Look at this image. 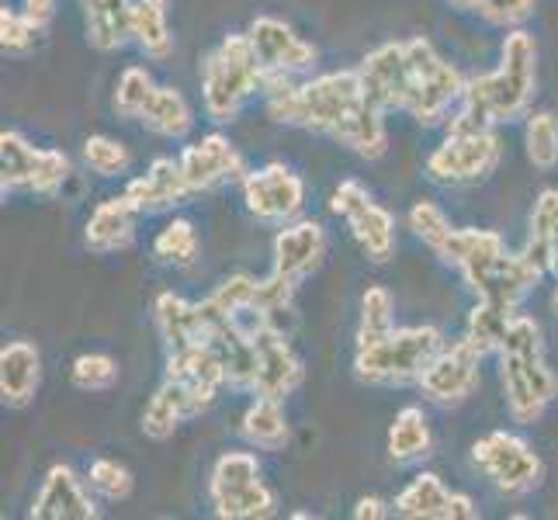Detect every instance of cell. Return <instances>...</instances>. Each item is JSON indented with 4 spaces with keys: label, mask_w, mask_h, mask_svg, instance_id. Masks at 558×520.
Segmentation results:
<instances>
[{
    "label": "cell",
    "mask_w": 558,
    "mask_h": 520,
    "mask_svg": "<svg viewBox=\"0 0 558 520\" xmlns=\"http://www.w3.org/2000/svg\"><path fill=\"white\" fill-rule=\"evenodd\" d=\"M264 108L278 125L313 132L361 160H381L389 149L385 111L364 90L357 66L278 84L264 90Z\"/></svg>",
    "instance_id": "obj_1"
},
{
    "label": "cell",
    "mask_w": 558,
    "mask_h": 520,
    "mask_svg": "<svg viewBox=\"0 0 558 520\" xmlns=\"http://www.w3.org/2000/svg\"><path fill=\"white\" fill-rule=\"evenodd\" d=\"M364 90L389 114L399 111L423 129L445 125L465 98L469 76L434 49L430 38H399L372 49L357 63Z\"/></svg>",
    "instance_id": "obj_2"
},
{
    "label": "cell",
    "mask_w": 558,
    "mask_h": 520,
    "mask_svg": "<svg viewBox=\"0 0 558 520\" xmlns=\"http://www.w3.org/2000/svg\"><path fill=\"white\" fill-rule=\"evenodd\" d=\"M537 98V43L521 28H507L499 43V66L469 76L465 98L445 129H504L527 119Z\"/></svg>",
    "instance_id": "obj_3"
},
{
    "label": "cell",
    "mask_w": 558,
    "mask_h": 520,
    "mask_svg": "<svg viewBox=\"0 0 558 520\" xmlns=\"http://www.w3.org/2000/svg\"><path fill=\"white\" fill-rule=\"evenodd\" d=\"M496 361L510 420L521 427L542 423L558 399V375L545 354L542 323L527 313H517L504 343H499Z\"/></svg>",
    "instance_id": "obj_4"
},
{
    "label": "cell",
    "mask_w": 558,
    "mask_h": 520,
    "mask_svg": "<svg viewBox=\"0 0 558 520\" xmlns=\"http://www.w3.org/2000/svg\"><path fill=\"white\" fill-rule=\"evenodd\" d=\"M202 111L211 125H233L243 108L260 94L267 73L246 32H229L202 60Z\"/></svg>",
    "instance_id": "obj_5"
},
{
    "label": "cell",
    "mask_w": 558,
    "mask_h": 520,
    "mask_svg": "<svg viewBox=\"0 0 558 520\" xmlns=\"http://www.w3.org/2000/svg\"><path fill=\"white\" fill-rule=\"evenodd\" d=\"M445 334L434 323L416 326H392L368 343H354V378L375 389H402V385H416L430 358L440 351Z\"/></svg>",
    "instance_id": "obj_6"
},
{
    "label": "cell",
    "mask_w": 558,
    "mask_h": 520,
    "mask_svg": "<svg viewBox=\"0 0 558 520\" xmlns=\"http://www.w3.org/2000/svg\"><path fill=\"white\" fill-rule=\"evenodd\" d=\"M208 507L219 520H267L278 513V493L264 483L254 451H222L208 472Z\"/></svg>",
    "instance_id": "obj_7"
},
{
    "label": "cell",
    "mask_w": 558,
    "mask_h": 520,
    "mask_svg": "<svg viewBox=\"0 0 558 520\" xmlns=\"http://www.w3.org/2000/svg\"><path fill=\"white\" fill-rule=\"evenodd\" d=\"M499 164H504L499 129H445V140L430 149L423 173L440 188H472L489 181Z\"/></svg>",
    "instance_id": "obj_8"
},
{
    "label": "cell",
    "mask_w": 558,
    "mask_h": 520,
    "mask_svg": "<svg viewBox=\"0 0 558 520\" xmlns=\"http://www.w3.org/2000/svg\"><path fill=\"white\" fill-rule=\"evenodd\" d=\"M73 173V160L63 149L35 146L25 132L4 129L0 132V195H25L56 198L66 188Z\"/></svg>",
    "instance_id": "obj_9"
},
{
    "label": "cell",
    "mask_w": 558,
    "mask_h": 520,
    "mask_svg": "<svg viewBox=\"0 0 558 520\" xmlns=\"http://www.w3.org/2000/svg\"><path fill=\"white\" fill-rule=\"evenodd\" d=\"M330 211L348 226L351 240L372 264H389L396 257V216L357 178H343L333 188Z\"/></svg>",
    "instance_id": "obj_10"
},
{
    "label": "cell",
    "mask_w": 558,
    "mask_h": 520,
    "mask_svg": "<svg viewBox=\"0 0 558 520\" xmlns=\"http://www.w3.org/2000/svg\"><path fill=\"white\" fill-rule=\"evenodd\" d=\"M475 469L504 496H527L545 483V461L521 434L489 431L472 445Z\"/></svg>",
    "instance_id": "obj_11"
},
{
    "label": "cell",
    "mask_w": 558,
    "mask_h": 520,
    "mask_svg": "<svg viewBox=\"0 0 558 520\" xmlns=\"http://www.w3.org/2000/svg\"><path fill=\"white\" fill-rule=\"evenodd\" d=\"M246 35H250V43H254L264 63V73H267L264 90L288 84V81H302V76H313L319 63V49L310 38H302L288 22H281V17L257 14L254 22H250Z\"/></svg>",
    "instance_id": "obj_12"
},
{
    "label": "cell",
    "mask_w": 558,
    "mask_h": 520,
    "mask_svg": "<svg viewBox=\"0 0 558 520\" xmlns=\"http://www.w3.org/2000/svg\"><path fill=\"white\" fill-rule=\"evenodd\" d=\"M163 378L184 396L191 416L208 413L222 389H229L226 358L216 343H187L178 351H167Z\"/></svg>",
    "instance_id": "obj_13"
},
{
    "label": "cell",
    "mask_w": 558,
    "mask_h": 520,
    "mask_svg": "<svg viewBox=\"0 0 558 520\" xmlns=\"http://www.w3.org/2000/svg\"><path fill=\"white\" fill-rule=\"evenodd\" d=\"M478 378H483V354H478L465 337H458V340L440 343V351L430 358L427 368H423L416 389L423 392V399L434 402V407L454 410L475 396Z\"/></svg>",
    "instance_id": "obj_14"
},
{
    "label": "cell",
    "mask_w": 558,
    "mask_h": 520,
    "mask_svg": "<svg viewBox=\"0 0 558 520\" xmlns=\"http://www.w3.org/2000/svg\"><path fill=\"white\" fill-rule=\"evenodd\" d=\"M240 195L250 219H257L260 226H284L302 216L305 181L288 164L271 160L246 170V178L240 181Z\"/></svg>",
    "instance_id": "obj_15"
},
{
    "label": "cell",
    "mask_w": 558,
    "mask_h": 520,
    "mask_svg": "<svg viewBox=\"0 0 558 520\" xmlns=\"http://www.w3.org/2000/svg\"><path fill=\"white\" fill-rule=\"evenodd\" d=\"M250 337H254V385H250V396L284 402L292 392H299V385L305 382V364L295 354L284 326L267 323L260 330H250Z\"/></svg>",
    "instance_id": "obj_16"
},
{
    "label": "cell",
    "mask_w": 558,
    "mask_h": 520,
    "mask_svg": "<svg viewBox=\"0 0 558 520\" xmlns=\"http://www.w3.org/2000/svg\"><path fill=\"white\" fill-rule=\"evenodd\" d=\"M178 160L191 195H211V191H219L226 184H240L250 170L236 143L222 136V132H208V136L187 143Z\"/></svg>",
    "instance_id": "obj_17"
},
{
    "label": "cell",
    "mask_w": 558,
    "mask_h": 520,
    "mask_svg": "<svg viewBox=\"0 0 558 520\" xmlns=\"http://www.w3.org/2000/svg\"><path fill=\"white\" fill-rule=\"evenodd\" d=\"M90 493L94 489L87 486V479L76 475L73 465L56 461L43 475V486H38L32 499L28 517L32 520H98L101 507Z\"/></svg>",
    "instance_id": "obj_18"
},
{
    "label": "cell",
    "mask_w": 558,
    "mask_h": 520,
    "mask_svg": "<svg viewBox=\"0 0 558 520\" xmlns=\"http://www.w3.org/2000/svg\"><path fill=\"white\" fill-rule=\"evenodd\" d=\"M326 257V229L316 219H292L278 226L275 243H271V275L292 281V285H305Z\"/></svg>",
    "instance_id": "obj_19"
},
{
    "label": "cell",
    "mask_w": 558,
    "mask_h": 520,
    "mask_svg": "<svg viewBox=\"0 0 558 520\" xmlns=\"http://www.w3.org/2000/svg\"><path fill=\"white\" fill-rule=\"evenodd\" d=\"M392 513L402 520H475L478 507L469 493L448 489L437 472H416L392 499Z\"/></svg>",
    "instance_id": "obj_20"
},
{
    "label": "cell",
    "mask_w": 558,
    "mask_h": 520,
    "mask_svg": "<svg viewBox=\"0 0 558 520\" xmlns=\"http://www.w3.org/2000/svg\"><path fill=\"white\" fill-rule=\"evenodd\" d=\"M140 219H143V211L132 205L125 191L122 195H111L90 211V219L84 226V246L98 257L125 254V250L136 246Z\"/></svg>",
    "instance_id": "obj_21"
},
{
    "label": "cell",
    "mask_w": 558,
    "mask_h": 520,
    "mask_svg": "<svg viewBox=\"0 0 558 520\" xmlns=\"http://www.w3.org/2000/svg\"><path fill=\"white\" fill-rule=\"evenodd\" d=\"M125 195L132 198V205H136L143 216H163V211H174V208L187 205V198H195L184 181L181 160H174V157L149 160V167L143 173L129 178Z\"/></svg>",
    "instance_id": "obj_22"
},
{
    "label": "cell",
    "mask_w": 558,
    "mask_h": 520,
    "mask_svg": "<svg viewBox=\"0 0 558 520\" xmlns=\"http://www.w3.org/2000/svg\"><path fill=\"white\" fill-rule=\"evenodd\" d=\"M43 389V354L32 340H8L0 347V402L25 410Z\"/></svg>",
    "instance_id": "obj_23"
},
{
    "label": "cell",
    "mask_w": 558,
    "mask_h": 520,
    "mask_svg": "<svg viewBox=\"0 0 558 520\" xmlns=\"http://www.w3.org/2000/svg\"><path fill=\"white\" fill-rule=\"evenodd\" d=\"M153 326L163 340V351H178L187 343H211L202 302H191L178 292H160L153 299Z\"/></svg>",
    "instance_id": "obj_24"
},
{
    "label": "cell",
    "mask_w": 558,
    "mask_h": 520,
    "mask_svg": "<svg viewBox=\"0 0 558 520\" xmlns=\"http://www.w3.org/2000/svg\"><path fill=\"white\" fill-rule=\"evenodd\" d=\"M81 14H84L87 46L94 52L111 56L132 43L129 35L132 0H81Z\"/></svg>",
    "instance_id": "obj_25"
},
{
    "label": "cell",
    "mask_w": 558,
    "mask_h": 520,
    "mask_svg": "<svg viewBox=\"0 0 558 520\" xmlns=\"http://www.w3.org/2000/svg\"><path fill=\"white\" fill-rule=\"evenodd\" d=\"M240 437L254 451H284L292 440V423H288L284 402L254 396V402L240 416Z\"/></svg>",
    "instance_id": "obj_26"
},
{
    "label": "cell",
    "mask_w": 558,
    "mask_h": 520,
    "mask_svg": "<svg viewBox=\"0 0 558 520\" xmlns=\"http://www.w3.org/2000/svg\"><path fill=\"white\" fill-rule=\"evenodd\" d=\"M129 35L146 60L163 63L174 52V32H170V0H132Z\"/></svg>",
    "instance_id": "obj_27"
},
{
    "label": "cell",
    "mask_w": 558,
    "mask_h": 520,
    "mask_svg": "<svg viewBox=\"0 0 558 520\" xmlns=\"http://www.w3.org/2000/svg\"><path fill=\"white\" fill-rule=\"evenodd\" d=\"M140 125L149 132V136H157V140L181 143V140L191 136V129H195V108L187 105V98L178 87L157 84L149 105L140 114Z\"/></svg>",
    "instance_id": "obj_28"
},
{
    "label": "cell",
    "mask_w": 558,
    "mask_h": 520,
    "mask_svg": "<svg viewBox=\"0 0 558 520\" xmlns=\"http://www.w3.org/2000/svg\"><path fill=\"white\" fill-rule=\"evenodd\" d=\"M385 451H389L396 465H420V461H427L434 455V431L423 407H402L392 416Z\"/></svg>",
    "instance_id": "obj_29"
},
{
    "label": "cell",
    "mask_w": 558,
    "mask_h": 520,
    "mask_svg": "<svg viewBox=\"0 0 558 520\" xmlns=\"http://www.w3.org/2000/svg\"><path fill=\"white\" fill-rule=\"evenodd\" d=\"M517 313L521 310H513V305L493 302V299H475V305L465 316V330H461V337H465L483 358H489L499 351V343H504Z\"/></svg>",
    "instance_id": "obj_30"
},
{
    "label": "cell",
    "mask_w": 558,
    "mask_h": 520,
    "mask_svg": "<svg viewBox=\"0 0 558 520\" xmlns=\"http://www.w3.org/2000/svg\"><path fill=\"white\" fill-rule=\"evenodd\" d=\"M524 250L531 257H537L551 275V257L558 250V188H545L537 191V198L531 205L527 216V240Z\"/></svg>",
    "instance_id": "obj_31"
},
{
    "label": "cell",
    "mask_w": 558,
    "mask_h": 520,
    "mask_svg": "<svg viewBox=\"0 0 558 520\" xmlns=\"http://www.w3.org/2000/svg\"><path fill=\"white\" fill-rule=\"evenodd\" d=\"M198 254H202L198 229L184 216H174L157 237H153V261L163 264V267H174V271H187V267H195Z\"/></svg>",
    "instance_id": "obj_32"
},
{
    "label": "cell",
    "mask_w": 558,
    "mask_h": 520,
    "mask_svg": "<svg viewBox=\"0 0 558 520\" xmlns=\"http://www.w3.org/2000/svg\"><path fill=\"white\" fill-rule=\"evenodd\" d=\"M191 420V410H187V402L184 396L170 385L167 378L160 382V389L149 396V402L143 407V420H140V427L149 440H170L178 431H181V423Z\"/></svg>",
    "instance_id": "obj_33"
},
{
    "label": "cell",
    "mask_w": 558,
    "mask_h": 520,
    "mask_svg": "<svg viewBox=\"0 0 558 520\" xmlns=\"http://www.w3.org/2000/svg\"><path fill=\"white\" fill-rule=\"evenodd\" d=\"M524 153L527 164L542 173L558 167V119L551 111H531L524 119Z\"/></svg>",
    "instance_id": "obj_34"
},
{
    "label": "cell",
    "mask_w": 558,
    "mask_h": 520,
    "mask_svg": "<svg viewBox=\"0 0 558 520\" xmlns=\"http://www.w3.org/2000/svg\"><path fill=\"white\" fill-rule=\"evenodd\" d=\"M448 4L496 28H521L537 11V0H448Z\"/></svg>",
    "instance_id": "obj_35"
},
{
    "label": "cell",
    "mask_w": 558,
    "mask_h": 520,
    "mask_svg": "<svg viewBox=\"0 0 558 520\" xmlns=\"http://www.w3.org/2000/svg\"><path fill=\"white\" fill-rule=\"evenodd\" d=\"M153 90H157V81H153V73L146 66H125L111 94V111L125 122H140Z\"/></svg>",
    "instance_id": "obj_36"
},
{
    "label": "cell",
    "mask_w": 558,
    "mask_h": 520,
    "mask_svg": "<svg viewBox=\"0 0 558 520\" xmlns=\"http://www.w3.org/2000/svg\"><path fill=\"white\" fill-rule=\"evenodd\" d=\"M81 157H84L87 170H90V173H98V178H105V181L125 178L129 167H132V153H129V146L119 143L114 136H105V132H94V136L84 140Z\"/></svg>",
    "instance_id": "obj_37"
},
{
    "label": "cell",
    "mask_w": 558,
    "mask_h": 520,
    "mask_svg": "<svg viewBox=\"0 0 558 520\" xmlns=\"http://www.w3.org/2000/svg\"><path fill=\"white\" fill-rule=\"evenodd\" d=\"M396 326V299L385 285H368L361 295V316H357V343H368Z\"/></svg>",
    "instance_id": "obj_38"
},
{
    "label": "cell",
    "mask_w": 558,
    "mask_h": 520,
    "mask_svg": "<svg viewBox=\"0 0 558 520\" xmlns=\"http://www.w3.org/2000/svg\"><path fill=\"white\" fill-rule=\"evenodd\" d=\"M43 25L28 17L25 11L17 8H0V49L11 60H25L38 49V38H43Z\"/></svg>",
    "instance_id": "obj_39"
},
{
    "label": "cell",
    "mask_w": 558,
    "mask_h": 520,
    "mask_svg": "<svg viewBox=\"0 0 558 520\" xmlns=\"http://www.w3.org/2000/svg\"><path fill=\"white\" fill-rule=\"evenodd\" d=\"M119 382V361L101 351L76 354L70 364V385L76 392H108Z\"/></svg>",
    "instance_id": "obj_40"
},
{
    "label": "cell",
    "mask_w": 558,
    "mask_h": 520,
    "mask_svg": "<svg viewBox=\"0 0 558 520\" xmlns=\"http://www.w3.org/2000/svg\"><path fill=\"white\" fill-rule=\"evenodd\" d=\"M84 479H87V486L94 493H98L101 499H108V504H122V499H129L132 489H136V479H132V472L114 458H94Z\"/></svg>",
    "instance_id": "obj_41"
},
{
    "label": "cell",
    "mask_w": 558,
    "mask_h": 520,
    "mask_svg": "<svg viewBox=\"0 0 558 520\" xmlns=\"http://www.w3.org/2000/svg\"><path fill=\"white\" fill-rule=\"evenodd\" d=\"M351 513H354V520H385L392 513V504H385L381 496H361Z\"/></svg>",
    "instance_id": "obj_42"
},
{
    "label": "cell",
    "mask_w": 558,
    "mask_h": 520,
    "mask_svg": "<svg viewBox=\"0 0 558 520\" xmlns=\"http://www.w3.org/2000/svg\"><path fill=\"white\" fill-rule=\"evenodd\" d=\"M22 11L28 17H35V22L43 25V28H49L52 14H56V0H22Z\"/></svg>",
    "instance_id": "obj_43"
},
{
    "label": "cell",
    "mask_w": 558,
    "mask_h": 520,
    "mask_svg": "<svg viewBox=\"0 0 558 520\" xmlns=\"http://www.w3.org/2000/svg\"><path fill=\"white\" fill-rule=\"evenodd\" d=\"M551 278H555V292H551L548 305H551V313L558 316V250H555V257H551Z\"/></svg>",
    "instance_id": "obj_44"
}]
</instances>
